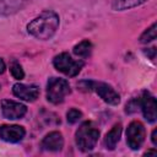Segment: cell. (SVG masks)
<instances>
[{
  "label": "cell",
  "mask_w": 157,
  "mask_h": 157,
  "mask_svg": "<svg viewBox=\"0 0 157 157\" xmlns=\"http://www.w3.org/2000/svg\"><path fill=\"white\" fill-rule=\"evenodd\" d=\"M59 28V16L54 11H43L27 25V31L37 39H50Z\"/></svg>",
  "instance_id": "6da1fadb"
},
{
  "label": "cell",
  "mask_w": 157,
  "mask_h": 157,
  "mask_svg": "<svg viewBox=\"0 0 157 157\" xmlns=\"http://www.w3.org/2000/svg\"><path fill=\"white\" fill-rule=\"evenodd\" d=\"M98 137H99V130L94 126L92 121H85L75 134L76 145L83 152L93 150L98 141Z\"/></svg>",
  "instance_id": "7a4b0ae2"
},
{
  "label": "cell",
  "mask_w": 157,
  "mask_h": 157,
  "mask_svg": "<svg viewBox=\"0 0 157 157\" xmlns=\"http://www.w3.org/2000/svg\"><path fill=\"white\" fill-rule=\"evenodd\" d=\"M70 91V85L66 80L50 77L47 83V99L53 104H59L65 99Z\"/></svg>",
  "instance_id": "3957f363"
},
{
  "label": "cell",
  "mask_w": 157,
  "mask_h": 157,
  "mask_svg": "<svg viewBox=\"0 0 157 157\" xmlns=\"http://www.w3.org/2000/svg\"><path fill=\"white\" fill-rule=\"evenodd\" d=\"M53 64L58 71L70 77L76 76L83 66V61L72 59L71 55H69L67 53H60L59 55H56L53 59Z\"/></svg>",
  "instance_id": "277c9868"
},
{
  "label": "cell",
  "mask_w": 157,
  "mask_h": 157,
  "mask_svg": "<svg viewBox=\"0 0 157 157\" xmlns=\"http://www.w3.org/2000/svg\"><path fill=\"white\" fill-rule=\"evenodd\" d=\"M85 83L87 85L85 88L88 91H94L105 103L112 104V105H117L120 102V96L118 94V92L108 83L104 82H94V81H85Z\"/></svg>",
  "instance_id": "5b68a950"
},
{
  "label": "cell",
  "mask_w": 157,
  "mask_h": 157,
  "mask_svg": "<svg viewBox=\"0 0 157 157\" xmlns=\"http://www.w3.org/2000/svg\"><path fill=\"white\" fill-rule=\"evenodd\" d=\"M145 140V126L139 120L131 121L126 129V142L131 150H139Z\"/></svg>",
  "instance_id": "8992f818"
},
{
  "label": "cell",
  "mask_w": 157,
  "mask_h": 157,
  "mask_svg": "<svg viewBox=\"0 0 157 157\" xmlns=\"http://www.w3.org/2000/svg\"><path fill=\"white\" fill-rule=\"evenodd\" d=\"M139 105L145 119L150 123H155L157 118V103L155 97L148 92H144L141 98H139Z\"/></svg>",
  "instance_id": "52a82bcc"
},
{
  "label": "cell",
  "mask_w": 157,
  "mask_h": 157,
  "mask_svg": "<svg viewBox=\"0 0 157 157\" xmlns=\"http://www.w3.org/2000/svg\"><path fill=\"white\" fill-rule=\"evenodd\" d=\"M27 112V107L20 102L4 99L1 102V113L6 119L15 120L22 118Z\"/></svg>",
  "instance_id": "ba28073f"
},
{
  "label": "cell",
  "mask_w": 157,
  "mask_h": 157,
  "mask_svg": "<svg viewBox=\"0 0 157 157\" xmlns=\"http://www.w3.org/2000/svg\"><path fill=\"white\" fill-rule=\"evenodd\" d=\"M12 92L20 99L33 102L39 96V87L36 85H25V83H15L12 87Z\"/></svg>",
  "instance_id": "9c48e42d"
},
{
  "label": "cell",
  "mask_w": 157,
  "mask_h": 157,
  "mask_svg": "<svg viewBox=\"0 0 157 157\" xmlns=\"http://www.w3.org/2000/svg\"><path fill=\"white\" fill-rule=\"evenodd\" d=\"M25 129L20 125H2L0 126V137L6 142H18L25 137Z\"/></svg>",
  "instance_id": "30bf717a"
},
{
  "label": "cell",
  "mask_w": 157,
  "mask_h": 157,
  "mask_svg": "<svg viewBox=\"0 0 157 157\" xmlns=\"http://www.w3.org/2000/svg\"><path fill=\"white\" fill-rule=\"evenodd\" d=\"M64 146L63 135L59 131H52L42 140V147L47 151H60Z\"/></svg>",
  "instance_id": "8fae6325"
},
{
  "label": "cell",
  "mask_w": 157,
  "mask_h": 157,
  "mask_svg": "<svg viewBox=\"0 0 157 157\" xmlns=\"http://www.w3.org/2000/svg\"><path fill=\"white\" fill-rule=\"evenodd\" d=\"M31 0H0V15H11L23 9Z\"/></svg>",
  "instance_id": "7c38bea8"
},
{
  "label": "cell",
  "mask_w": 157,
  "mask_h": 157,
  "mask_svg": "<svg viewBox=\"0 0 157 157\" xmlns=\"http://www.w3.org/2000/svg\"><path fill=\"white\" fill-rule=\"evenodd\" d=\"M120 135H121V124H115L107 132L104 137V147L107 150H114L120 140Z\"/></svg>",
  "instance_id": "4fadbf2b"
},
{
  "label": "cell",
  "mask_w": 157,
  "mask_h": 157,
  "mask_svg": "<svg viewBox=\"0 0 157 157\" xmlns=\"http://www.w3.org/2000/svg\"><path fill=\"white\" fill-rule=\"evenodd\" d=\"M72 52L75 55L80 56V58H87L92 52V44L90 40H82L74 47Z\"/></svg>",
  "instance_id": "5bb4252c"
},
{
  "label": "cell",
  "mask_w": 157,
  "mask_h": 157,
  "mask_svg": "<svg viewBox=\"0 0 157 157\" xmlns=\"http://www.w3.org/2000/svg\"><path fill=\"white\" fill-rule=\"evenodd\" d=\"M146 0H114V2L112 4V7L117 11H121V10H126V9H131L137 5H141Z\"/></svg>",
  "instance_id": "9a60e30c"
},
{
  "label": "cell",
  "mask_w": 157,
  "mask_h": 157,
  "mask_svg": "<svg viewBox=\"0 0 157 157\" xmlns=\"http://www.w3.org/2000/svg\"><path fill=\"white\" fill-rule=\"evenodd\" d=\"M157 26L156 23H152L151 27H148L141 36H140V42L141 43H148L153 39H156V36H157Z\"/></svg>",
  "instance_id": "2e32d148"
},
{
  "label": "cell",
  "mask_w": 157,
  "mask_h": 157,
  "mask_svg": "<svg viewBox=\"0 0 157 157\" xmlns=\"http://www.w3.org/2000/svg\"><path fill=\"white\" fill-rule=\"evenodd\" d=\"M10 71H11V75L16 78V80H22L25 77V72H23V69L22 66L16 63V61H12L11 65H10Z\"/></svg>",
  "instance_id": "e0dca14e"
},
{
  "label": "cell",
  "mask_w": 157,
  "mask_h": 157,
  "mask_svg": "<svg viewBox=\"0 0 157 157\" xmlns=\"http://www.w3.org/2000/svg\"><path fill=\"white\" fill-rule=\"evenodd\" d=\"M81 118H82V113H81L78 109H76V108H71V109L66 113V119H67V121H69L70 124L77 123Z\"/></svg>",
  "instance_id": "ac0fdd59"
},
{
  "label": "cell",
  "mask_w": 157,
  "mask_h": 157,
  "mask_svg": "<svg viewBox=\"0 0 157 157\" xmlns=\"http://www.w3.org/2000/svg\"><path fill=\"white\" fill-rule=\"evenodd\" d=\"M151 140H152V144H153L155 146H157V130H156V129L152 131V136H151Z\"/></svg>",
  "instance_id": "d6986e66"
},
{
  "label": "cell",
  "mask_w": 157,
  "mask_h": 157,
  "mask_svg": "<svg viewBox=\"0 0 157 157\" xmlns=\"http://www.w3.org/2000/svg\"><path fill=\"white\" fill-rule=\"evenodd\" d=\"M5 71V63L2 59H0V74H2Z\"/></svg>",
  "instance_id": "ffe728a7"
}]
</instances>
